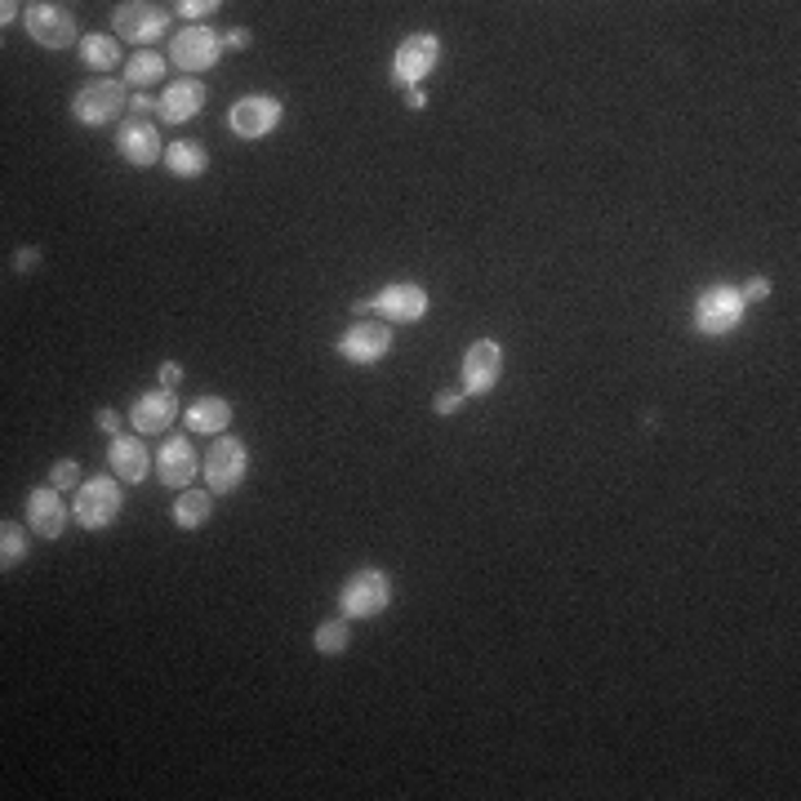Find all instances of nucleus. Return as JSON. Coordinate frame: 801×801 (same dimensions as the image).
Segmentation results:
<instances>
[{"label": "nucleus", "mask_w": 801, "mask_h": 801, "mask_svg": "<svg viewBox=\"0 0 801 801\" xmlns=\"http://www.w3.org/2000/svg\"><path fill=\"white\" fill-rule=\"evenodd\" d=\"M392 606V579L383 570H356L343 588H338V615L343 619H374Z\"/></svg>", "instance_id": "nucleus-1"}, {"label": "nucleus", "mask_w": 801, "mask_h": 801, "mask_svg": "<svg viewBox=\"0 0 801 801\" xmlns=\"http://www.w3.org/2000/svg\"><path fill=\"white\" fill-rule=\"evenodd\" d=\"M743 321V294L734 285H708L694 303V329L708 334V338H721L730 334L734 325Z\"/></svg>", "instance_id": "nucleus-2"}, {"label": "nucleus", "mask_w": 801, "mask_h": 801, "mask_svg": "<svg viewBox=\"0 0 801 801\" xmlns=\"http://www.w3.org/2000/svg\"><path fill=\"white\" fill-rule=\"evenodd\" d=\"M72 513H77L81 530H103V526H112V521L121 517V486H116L112 477H94V481H85V486L77 490Z\"/></svg>", "instance_id": "nucleus-3"}, {"label": "nucleus", "mask_w": 801, "mask_h": 801, "mask_svg": "<svg viewBox=\"0 0 801 801\" xmlns=\"http://www.w3.org/2000/svg\"><path fill=\"white\" fill-rule=\"evenodd\" d=\"M250 473V450L236 437H219L205 455V481L214 495H232Z\"/></svg>", "instance_id": "nucleus-4"}, {"label": "nucleus", "mask_w": 801, "mask_h": 801, "mask_svg": "<svg viewBox=\"0 0 801 801\" xmlns=\"http://www.w3.org/2000/svg\"><path fill=\"white\" fill-rule=\"evenodd\" d=\"M125 108H130V103H125V85H121V81H90V85L72 99V116H77L81 125H108V121H116Z\"/></svg>", "instance_id": "nucleus-5"}, {"label": "nucleus", "mask_w": 801, "mask_h": 801, "mask_svg": "<svg viewBox=\"0 0 801 801\" xmlns=\"http://www.w3.org/2000/svg\"><path fill=\"white\" fill-rule=\"evenodd\" d=\"M442 59V41L433 32H415L410 41H400L396 63H392V85H419Z\"/></svg>", "instance_id": "nucleus-6"}, {"label": "nucleus", "mask_w": 801, "mask_h": 801, "mask_svg": "<svg viewBox=\"0 0 801 801\" xmlns=\"http://www.w3.org/2000/svg\"><path fill=\"white\" fill-rule=\"evenodd\" d=\"M504 378V347L495 338H477L468 352H464V392L468 396H486L495 392Z\"/></svg>", "instance_id": "nucleus-7"}, {"label": "nucleus", "mask_w": 801, "mask_h": 801, "mask_svg": "<svg viewBox=\"0 0 801 801\" xmlns=\"http://www.w3.org/2000/svg\"><path fill=\"white\" fill-rule=\"evenodd\" d=\"M112 23H116V37H121V41L152 45L156 37H165V28H170V10H161V6H143V0H130V6H116V10H112Z\"/></svg>", "instance_id": "nucleus-8"}, {"label": "nucleus", "mask_w": 801, "mask_h": 801, "mask_svg": "<svg viewBox=\"0 0 801 801\" xmlns=\"http://www.w3.org/2000/svg\"><path fill=\"white\" fill-rule=\"evenodd\" d=\"M28 32L37 45L45 50H68L77 41V19L68 6H54V0H41V6H28Z\"/></svg>", "instance_id": "nucleus-9"}, {"label": "nucleus", "mask_w": 801, "mask_h": 801, "mask_svg": "<svg viewBox=\"0 0 801 801\" xmlns=\"http://www.w3.org/2000/svg\"><path fill=\"white\" fill-rule=\"evenodd\" d=\"M369 307H374L383 321L410 325V321H424V312H428V290L415 285V281H392V285H383V290L374 294Z\"/></svg>", "instance_id": "nucleus-10"}, {"label": "nucleus", "mask_w": 801, "mask_h": 801, "mask_svg": "<svg viewBox=\"0 0 801 801\" xmlns=\"http://www.w3.org/2000/svg\"><path fill=\"white\" fill-rule=\"evenodd\" d=\"M276 121H281V99H272V94H250V99L232 103V112H227V125L236 139H263L276 130Z\"/></svg>", "instance_id": "nucleus-11"}, {"label": "nucleus", "mask_w": 801, "mask_h": 801, "mask_svg": "<svg viewBox=\"0 0 801 801\" xmlns=\"http://www.w3.org/2000/svg\"><path fill=\"white\" fill-rule=\"evenodd\" d=\"M392 352V329L383 321H356L343 338H338V356L352 365H374Z\"/></svg>", "instance_id": "nucleus-12"}, {"label": "nucleus", "mask_w": 801, "mask_h": 801, "mask_svg": "<svg viewBox=\"0 0 801 801\" xmlns=\"http://www.w3.org/2000/svg\"><path fill=\"white\" fill-rule=\"evenodd\" d=\"M219 50H223V41H219L210 28H187V32H179V41L170 45V59L192 77V72H210V68L219 63Z\"/></svg>", "instance_id": "nucleus-13"}, {"label": "nucleus", "mask_w": 801, "mask_h": 801, "mask_svg": "<svg viewBox=\"0 0 801 801\" xmlns=\"http://www.w3.org/2000/svg\"><path fill=\"white\" fill-rule=\"evenodd\" d=\"M28 526L41 535V539H59L63 526H68V504L59 499L54 486H41L28 495Z\"/></svg>", "instance_id": "nucleus-14"}, {"label": "nucleus", "mask_w": 801, "mask_h": 801, "mask_svg": "<svg viewBox=\"0 0 801 801\" xmlns=\"http://www.w3.org/2000/svg\"><path fill=\"white\" fill-rule=\"evenodd\" d=\"M156 477H161L165 486H174V490H187V481L196 477V450H192L187 437H170V442L161 446V455H156Z\"/></svg>", "instance_id": "nucleus-15"}, {"label": "nucleus", "mask_w": 801, "mask_h": 801, "mask_svg": "<svg viewBox=\"0 0 801 801\" xmlns=\"http://www.w3.org/2000/svg\"><path fill=\"white\" fill-rule=\"evenodd\" d=\"M174 415H179V396H174L170 387H161V392H148V396L134 400L130 424H134L139 433H165V428L174 424Z\"/></svg>", "instance_id": "nucleus-16"}, {"label": "nucleus", "mask_w": 801, "mask_h": 801, "mask_svg": "<svg viewBox=\"0 0 801 801\" xmlns=\"http://www.w3.org/2000/svg\"><path fill=\"white\" fill-rule=\"evenodd\" d=\"M108 468L116 473V481H143L148 477V446L139 437H112L108 446Z\"/></svg>", "instance_id": "nucleus-17"}, {"label": "nucleus", "mask_w": 801, "mask_h": 801, "mask_svg": "<svg viewBox=\"0 0 801 801\" xmlns=\"http://www.w3.org/2000/svg\"><path fill=\"white\" fill-rule=\"evenodd\" d=\"M201 108H205V85H201V81H174V85L161 94V116L174 121V125L192 121Z\"/></svg>", "instance_id": "nucleus-18"}, {"label": "nucleus", "mask_w": 801, "mask_h": 801, "mask_svg": "<svg viewBox=\"0 0 801 801\" xmlns=\"http://www.w3.org/2000/svg\"><path fill=\"white\" fill-rule=\"evenodd\" d=\"M121 152H125L130 165H152L156 156H165L161 134H156L148 121H125V125H121Z\"/></svg>", "instance_id": "nucleus-19"}, {"label": "nucleus", "mask_w": 801, "mask_h": 801, "mask_svg": "<svg viewBox=\"0 0 801 801\" xmlns=\"http://www.w3.org/2000/svg\"><path fill=\"white\" fill-rule=\"evenodd\" d=\"M232 424V406L223 396H201L187 410V433H223Z\"/></svg>", "instance_id": "nucleus-20"}, {"label": "nucleus", "mask_w": 801, "mask_h": 801, "mask_svg": "<svg viewBox=\"0 0 801 801\" xmlns=\"http://www.w3.org/2000/svg\"><path fill=\"white\" fill-rule=\"evenodd\" d=\"M165 165H170V174H179V179H201L205 165H210V156H205L201 143H174V148H165Z\"/></svg>", "instance_id": "nucleus-21"}, {"label": "nucleus", "mask_w": 801, "mask_h": 801, "mask_svg": "<svg viewBox=\"0 0 801 801\" xmlns=\"http://www.w3.org/2000/svg\"><path fill=\"white\" fill-rule=\"evenodd\" d=\"M210 513H214V504H210V495H205V490H183V495L174 499V526H183V530L205 526V521H210Z\"/></svg>", "instance_id": "nucleus-22"}, {"label": "nucleus", "mask_w": 801, "mask_h": 801, "mask_svg": "<svg viewBox=\"0 0 801 801\" xmlns=\"http://www.w3.org/2000/svg\"><path fill=\"white\" fill-rule=\"evenodd\" d=\"M81 59H85V68L108 72V68L121 63V45H116V37H85L81 41Z\"/></svg>", "instance_id": "nucleus-23"}, {"label": "nucleus", "mask_w": 801, "mask_h": 801, "mask_svg": "<svg viewBox=\"0 0 801 801\" xmlns=\"http://www.w3.org/2000/svg\"><path fill=\"white\" fill-rule=\"evenodd\" d=\"M161 77H165V59L152 54V50H143V54H134V59L125 63V85H134V90H148V85L161 81Z\"/></svg>", "instance_id": "nucleus-24"}, {"label": "nucleus", "mask_w": 801, "mask_h": 801, "mask_svg": "<svg viewBox=\"0 0 801 801\" xmlns=\"http://www.w3.org/2000/svg\"><path fill=\"white\" fill-rule=\"evenodd\" d=\"M347 646H352L347 619H325V623L316 628V650H321V655H343Z\"/></svg>", "instance_id": "nucleus-25"}, {"label": "nucleus", "mask_w": 801, "mask_h": 801, "mask_svg": "<svg viewBox=\"0 0 801 801\" xmlns=\"http://www.w3.org/2000/svg\"><path fill=\"white\" fill-rule=\"evenodd\" d=\"M23 552H28V539H23V530H19L14 521H6V526H0V570L19 566V561H23Z\"/></svg>", "instance_id": "nucleus-26"}, {"label": "nucleus", "mask_w": 801, "mask_h": 801, "mask_svg": "<svg viewBox=\"0 0 801 801\" xmlns=\"http://www.w3.org/2000/svg\"><path fill=\"white\" fill-rule=\"evenodd\" d=\"M77 481H81V464H77V459H59L54 473H50V486H54V490H68V486H77Z\"/></svg>", "instance_id": "nucleus-27"}, {"label": "nucleus", "mask_w": 801, "mask_h": 801, "mask_svg": "<svg viewBox=\"0 0 801 801\" xmlns=\"http://www.w3.org/2000/svg\"><path fill=\"white\" fill-rule=\"evenodd\" d=\"M214 10H219V0H183V6H179L183 19H205V14H214Z\"/></svg>", "instance_id": "nucleus-28"}, {"label": "nucleus", "mask_w": 801, "mask_h": 801, "mask_svg": "<svg viewBox=\"0 0 801 801\" xmlns=\"http://www.w3.org/2000/svg\"><path fill=\"white\" fill-rule=\"evenodd\" d=\"M739 294H743V303H761V298L770 294V281H765V276H752V281H743Z\"/></svg>", "instance_id": "nucleus-29"}, {"label": "nucleus", "mask_w": 801, "mask_h": 801, "mask_svg": "<svg viewBox=\"0 0 801 801\" xmlns=\"http://www.w3.org/2000/svg\"><path fill=\"white\" fill-rule=\"evenodd\" d=\"M433 406H437V415H455V410H464V396L459 392H442Z\"/></svg>", "instance_id": "nucleus-30"}, {"label": "nucleus", "mask_w": 801, "mask_h": 801, "mask_svg": "<svg viewBox=\"0 0 801 801\" xmlns=\"http://www.w3.org/2000/svg\"><path fill=\"white\" fill-rule=\"evenodd\" d=\"M152 108H161V103H152L148 94H134V99H130V112H134V121H139V116H152Z\"/></svg>", "instance_id": "nucleus-31"}, {"label": "nucleus", "mask_w": 801, "mask_h": 801, "mask_svg": "<svg viewBox=\"0 0 801 801\" xmlns=\"http://www.w3.org/2000/svg\"><path fill=\"white\" fill-rule=\"evenodd\" d=\"M179 378H183V369H179L174 361H165V365H161V387H170V392H174V387H179Z\"/></svg>", "instance_id": "nucleus-32"}, {"label": "nucleus", "mask_w": 801, "mask_h": 801, "mask_svg": "<svg viewBox=\"0 0 801 801\" xmlns=\"http://www.w3.org/2000/svg\"><path fill=\"white\" fill-rule=\"evenodd\" d=\"M223 45H227V50H245V45H250V28H232Z\"/></svg>", "instance_id": "nucleus-33"}, {"label": "nucleus", "mask_w": 801, "mask_h": 801, "mask_svg": "<svg viewBox=\"0 0 801 801\" xmlns=\"http://www.w3.org/2000/svg\"><path fill=\"white\" fill-rule=\"evenodd\" d=\"M94 419H99V428H103V433H116V428H121V415H116V410H99Z\"/></svg>", "instance_id": "nucleus-34"}, {"label": "nucleus", "mask_w": 801, "mask_h": 801, "mask_svg": "<svg viewBox=\"0 0 801 801\" xmlns=\"http://www.w3.org/2000/svg\"><path fill=\"white\" fill-rule=\"evenodd\" d=\"M37 258H41V250H32V245H28V250H19V258H14V263H19L23 272H32V267H37Z\"/></svg>", "instance_id": "nucleus-35"}, {"label": "nucleus", "mask_w": 801, "mask_h": 801, "mask_svg": "<svg viewBox=\"0 0 801 801\" xmlns=\"http://www.w3.org/2000/svg\"><path fill=\"white\" fill-rule=\"evenodd\" d=\"M19 10H23V6H14V0H6V6H0V23H6V28H10Z\"/></svg>", "instance_id": "nucleus-36"}, {"label": "nucleus", "mask_w": 801, "mask_h": 801, "mask_svg": "<svg viewBox=\"0 0 801 801\" xmlns=\"http://www.w3.org/2000/svg\"><path fill=\"white\" fill-rule=\"evenodd\" d=\"M410 108H415V112H424V108H428V94H424V90H415V94H410Z\"/></svg>", "instance_id": "nucleus-37"}]
</instances>
